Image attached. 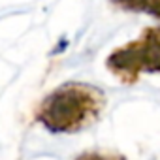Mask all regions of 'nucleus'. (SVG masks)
Returning <instances> with one entry per match:
<instances>
[{
  "label": "nucleus",
  "instance_id": "f257e3e1",
  "mask_svg": "<svg viewBox=\"0 0 160 160\" xmlns=\"http://www.w3.org/2000/svg\"><path fill=\"white\" fill-rule=\"evenodd\" d=\"M104 92L89 83L70 81L49 92L36 108V121L53 134H73L94 124L106 109Z\"/></svg>",
  "mask_w": 160,
  "mask_h": 160
},
{
  "label": "nucleus",
  "instance_id": "f03ea898",
  "mask_svg": "<svg viewBox=\"0 0 160 160\" xmlns=\"http://www.w3.org/2000/svg\"><path fill=\"white\" fill-rule=\"evenodd\" d=\"M106 66L126 85L136 83L143 72L160 73V27H147L136 40L113 49Z\"/></svg>",
  "mask_w": 160,
  "mask_h": 160
},
{
  "label": "nucleus",
  "instance_id": "7ed1b4c3",
  "mask_svg": "<svg viewBox=\"0 0 160 160\" xmlns=\"http://www.w3.org/2000/svg\"><path fill=\"white\" fill-rule=\"evenodd\" d=\"M122 10H132V12H145L152 15L154 19L160 21V0H145V2H119Z\"/></svg>",
  "mask_w": 160,
  "mask_h": 160
},
{
  "label": "nucleus",
  "instance_id": "20e7f679",
  "mask_svg": "<svg viewBox=\"0 0 160 160\" xmlns=\"http://www.w3.org/2000/svg\"><path fill=\"white\" fill-rule=\"evenodd\" d=\"M73 160H126V156L119 152H100V151H85Z\"/></svg>",
  "mask_w": 160,
  "mask_h": 160
}]
</instances>
